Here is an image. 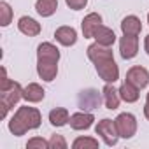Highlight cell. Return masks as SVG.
Returning a JSON list of instances; mask_svg holds the SVG:
<instances>
[{
    "mask_svg": "<svg viewBox=\"0 0 149 149\" xmlns=\"http://www.w3.org/2000/svg\"><path fill=\"white\" fill-rule=\"evenodd\" d=\"M67 2V6L70 7V9H74V11H79V9H83L84 6H86V2L88 0H65Z\"/></svg>",
    "mask_w": 149,
    "mask_h": 149,
    "instance_id": "cell-22",
    "label": "cell"
},
{
    "mask_svg": "<svg viewBox=\"0 0 149 149\" xmlns=\"http://www.w3.org/2000/svg\"><path fill=\"white\" fill-rule=\"evenodd\" d=\"M23 97L28 100V102H39L44 98V90L39 86V84H28L25 90H23Z\"/></svg>",
    "mask_w": 149,
    "mask_h": 149,
    "instance_id": "cell-15",
    "label": "cell"
},
{
    "mask_svg": "<svg viewBox=\"0 0 149 149\" xmlns=\"http://www.w3.org/2000/svg\"><path fill=\"white\" fill-rule=\"evenodd\" d=\"M93 123V116L91 114H74L70 118V125L76 130H83V128H90Z\"/></svg>",
    "mask_w": 149,
    "mask_h": 149,
    "instance_id": "cell-14",
    "label": "cell"
},
{
    "mask_svg": "<svg viewBox=\"0 0 149 149\" xmlns=\"http://www.w3.org/2000/svg\"><path fill=\"white\" fill-rule=\"evenodd\" d=\"M56 63L58 61L54 60H39V76L44 81H53L56 77V72H58Z\"/></svg>",
    "mask_w": 149,
    "mask_h": 149,
    "instance_id": "cell-7",
    "label": "cell"
},
{
    "mask_svg": "<svg viewBox=\"0 0 149 149\" xmlns=\"http://www.w3.org/2000/svg\"><path fill=\"white\" fill-rule=\"evenodd\" d=\"M49 119H51V123H53L54 126H61V125H65L67 121H70V119H68V112H67L65 109H54V111H51Z\"/></svg>",
    "mask_w": 149,
    "mask_h": 149,
    "instance_id": "cell-20",
    "label": "cell"
},
{
    "mask_svg": "<svg viewBox=\"0 0 149 149\" xmlns=\"http://www.w3.org/2000/svg\"><path fill=\"white\" fill-rule=\"evenodd\" d=\"M97 70L105 83H114L119 76V70H118V65L114 63V58H105V60L97 61Z\"/></svg>",
    "mask_w": 149,
    "mask_h": 149,
    "instance_id": "cell-2",
    "label": "cell"
},
{
    "mask_svg": "<svg viewBox=\"0 0 149 149\" xmlns=\"http://www.w3.org/2000/svg\"><path fill=\"white\" fill-rule=\"evenodd\" d=\"M147 19H149V14H147Z\"/></svg>",
    "mask_w": 149,
    "mask_h": 149,
    "instance_id": "cell-26",
    "label": "cell"
},
{
    "mask_svg": "<svg viewBox=\"0 0 149 149\" xmlns=\"http://www.w3.org/2000/svg\"><path fill=\"white\" fill-rule=\"evenodd\" d=\"M119 91H116L111 84H107L105 88H104V98H105V105H107V109H116L118 107V104H119Z\"/></svg>",
    "mask_w": 149,
    "mask_h": 149,
    "instance_id": "cell-16",
    "label": "cell"
},
{
    "mask_svg": "<svg viewBox=\"0 0 149 149\" xmlns=\"http://www.w3.org/2000/svg\"><path fill=\"white\" fill-rule=\"evenodd\" d=\"M39 121H40V114H39L37 109H33V107H21L16 112V116L13 118V121L9 123V128H11L13 133L21 135V133H25L30 128H37Z\"/></svg>",
    "mask_w": 149,
    "mask_h": 149,
    "instance_id": "cell-1",
    "label": "cell"
},
{
    "mask_svg": "<svg viewBox=\"0 0 149 149\" xmlns=\"http://www.w3.org/2000/svg\"><path fill=\"white\" fill-rule=\"evenodd\" d=\"M81 98H84V104H81V109H95V105H98L100 97L97 91H83Z\"/></svg>",
    "mask_w": 149,
    "mask_h": 149,
    "instance_id": "cell-19",
    "label": "cell"
},
{
    "mask_svg": "<svg viewBox=\"0 0 149 149\" xmlns=\"http://www.w3.org/2000/svg\"><path fill=\"white\" fill-rule=\"evenodd\" d=\"M18 26H19V30H21L25 35H28V37H33V35H37V33L40 32V25H39L35 19L28 18V16H23V18L19 19Z\"/></svg>",
    "mask_w": 149,
    "mask_h": 149,
    "instance_id": "cell-11",
    "label": "cell"
},
{
    "mask_svg": "<svg viewBox=\"0 0 149 149\" xmlns=\"http://www.w3.org/2000/svg\"><path fill=\"white\" fill-rule=\"evenodd\" d=\"M54 37H56V40H58L60 44H63V46H72V44H76V40H77L76 30L70 28V26H61V28H58L56 33H54Z\"/></svg>",
    "mask_w": 149,
    "mask_h": 149,
    "instance_id": "cell-8",
    "label": "cell"
},
{
    "mask_svg": "<svg viewBox=\"0 0 149 149\" xmlns=\"http://www.w3.org/2000/svg\"><path fill=\"white\" fill-rule=\"evenodd\" d=\"M119 95H121V98H123V100H126V102H135V100L139 98V88L126 81V83L121 86Z\"/></svg>",
    "mask_w": 149,
    "mask_h": 149,
    "instance_id": "cell-18",
    "label": "cell"
},
{
    "mask_svg": "<svg viewBox=\"0 0 149 149\" xmlns=\"http://www.w3.org/2000/svg\"><path fill=\"white\" fill-rule=\"evenodd\" d=\"M58 58H60V53L53 44L44 42V44L39 46V60H54V61H58Z\"/></svg>",
    "mask_w": 149,
    "mask_h": 149,
    "instance_id": "cell-13",
    "label": "cell"
},
{
    "mask_svg": "<svg viewBox=\"0 0 149 149\" xmlns=\"http://www.w3.org/2000/svg\"><path fill=\"white\" fill-rule=\"evenodd\" d=\"M146 116L149 119V93H147V102H146Z\"/></svg>",
    "mask_w": 149,
    "mask_h": 149,
    "instance_id": "cell-24",
    "label": "cell"
},
{
    "mask_svg": "<svg viewBox=\"0 0 149 149\" xmlns=\"http://www.w3.org/2000/svg\"><path fill=\"white\" fill-rule=\"evenodd\" d=\"M121 30L125 35H139L140 30H142V25H140V19L137 16H128L123 19L121 23Z\"/></svg>",
    "mask_w": 149,
    "mask_h": 149,
    "instance_id": "cell-10",
    "label": "cell"
},
{
    "mask_svg": "<svg viewBox=\"0 0 149 149\" xmlns=\"http://www.w3.org/2000/svg\"><path fill=\"white\" fill-rule=\"evenodd\" d=\"M97 133L102 135L104 140H105L109 146L116 144L118 135H119V133H118V128H116V123H112L111 119H102V121L98 123V126H97Z\"/></svg>",
    "mask_w": 149,
    "mask_h": 149,
    "instance_id": "cell-4",
    "label": "cell"
},
{
    "mask_svg": "<svg viewBox=\"0 0 149 149\" xmlns=\"http://www.w3.org/2000/svg\"><path fill=\"white\" fill-rule=\"evenodd\" d=\"M32 146H46V142H44V140H32V142L28 144V147H32Z\"/></svg>",
    "mask_w": 149,
    "mask_h": 149,
    "instance_id": "cell-23",
    "label": "cell"
},
{
    "mask_svg": "<svg viewBox=\"0 0 149 149\" xmlns=\"http://www.w3.org/2000/svg\"><path fill=\"white\" fill-rule=\"evenodd\" d=\"M114 123H116L118 133H119L121 137L128 139V137H132V135L135 133L137 123H135V118H133L132 114H128V112H125V114H119V116H118V119H116Z\"/></svg>",
    "mask_w": 149,
    "mask_h": 149,
    "instance_id": "cell-3",
    "label": "cell"
},
{
    "mask_svg": "<svg viewBox=\"0 0 149 149\" xmlns=\"http://www.w3.org/2000/svg\"><path fill=\"white\" fill-rule=\"evenodd\" d=\"M35 9L40 16H51L58 9V2L56 0H37Z\"/></svg>",
    "mask_w": 149,
    "mask_h": 149,
    "instance_id": "cell-17",
    "label": "cell"
},
{
    "mask_svg": "<svg viewBox=\"0 0 149 149\" xmlns=\"http://www.w3.org/2000/svg\"><path fill=\"white\" fill-rule=\"evenodd\" d=\"M93 37H95L97 42L102 44V46H111V44H114V40H116L114 32H112L111 28H107V26H102V25L98 26V30L95 32Z\"/></svg>",
    "mask_w": 149,
    "mask_h": 149,
    "instance_id": "cell-12",
    "label": "cell"
},
{
    "mask_svg": "<svg viewBox=\"0 0 149 149\" xmlns=\"http://www.w3.org/2000/svg\"><path fill=\"white\" fill-rule=\"evenodd\" d=\"M126 81L132 83L133 86H137L139 90L144 88L147 83H149V72L144 68V67H133L128 70L126 74Z\"/></svg>",
    "mask_w": 149,
    "mask_h": 149,
    "instance_id": "cell-5",
    "label": "cell"
},
{
    "mask_svg": "<svg viewBox=\"0 0 149 149\" xmlns=\"http://www.w3.org/2000/svg\"><path fill=\"white\" fill-rule=\"evenodd\" d=\"M102 25V18L98 14H88L84 19H83V32H84V37H93L95 32L98 30V26Z\"/></svg>",
    "mask_w": 149,
    "mask_h": 149,
    "instance_id": "cell-9",
    "label": "cell"
},
{
    "mask_svg": "<svg viewBox=\"0 0 149 149\" xmlns=\"http://www.w3.org/2000/svg\"><path fill=\"white\" fill-rule=\"evenodd\" d=\"M0 13H2V19H0V23H2V26H7L9 21H11V9L6 2L0 4Z\"/></svg>",
    "mask_w": 149,
    "mask_h": 149,
    "instance_id": "cell-21",
    "label": "cell"
},
{
    "mask_svg": "<svg viewBox=\"0 0 149 149\" xmlns=\"http://www.w3.org/2000/svg\"><path fill=\"white\" fill-rule=\"evenodd\" d=\"M119 49H121V56L125 60H130L137 54L139 51V40L137 35H125L119 42Z\"/></svg>",
    "mask_w": 149,
    "mask_h": 149,
    "instance_id": "cell-6",
    "label": "cell"
},
{
    "mask_svg": "<svg viewBox=\"0 0 149 149\" xmlns=\"http://www.w3.org/2000/svg\"><path fill=\"white\" fill-rule=\"evenodd\" d=\"M144 47H146V51H147V54H149V35L146 37V42H144Z\"/></svg>",
    "mask_w": 149,
    "mask_h": 149,
    "instance_id": "cell-25",
    "label": "cell"
}]
</instances>
